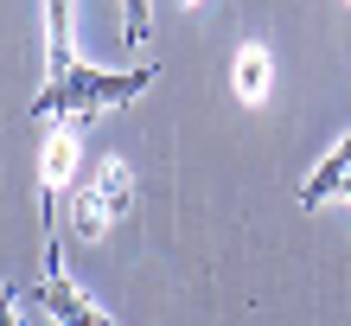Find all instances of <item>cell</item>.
I'll use <instances>...</instances> for the list:
<instances>
[{
  "mask_svg": "<svg viewBox=\"0 0 351 326\" xmlns=\"http://www.w3.org/2000/svg\"><path fill=\"white\" fill-rule=\"evenodd\" d=\"M154 77H160L154 65H134V71H90L84 58H77L64 77H45V84H38L32 115H38V121H90V115H102V109L134 103Z\"/></svg>",
  "mask_w": 351,
  "mask_h": 326,
  "instance_id": "cell-1",
  "label": "cell"
},
{
  "mask_svg": "<svg viewBox=\"0 0 351 326\" xmlns=\"http://www.w3.org/2000/svg\"><path fill=\"white\" fill-rule=\"evenodd\" d=\"M128 205H134V173L121 167V160H102V173H96L90 186L71 198V231L90 243V237L109 231V224L128 211Z\"/></svg>",
  "mask_w": 351,
  "mask_h": 326,
  "instance_id": "cell-2",
  "label": "cell"
},
{
  "mask_svg": "<svg viewBox=\"0 0 351 326\" xmlns=\"http://www.w3.org/2000/svg\"><path fill=\"white\" fill-rule=\"evenodd\" d=\"M32 301H38V307H45L58 326H115V320L102 314L96 301L77 288V281H64V275H45V281L32 288Z\"/></svg>",
  "mask_w": 351,
  "mask_h": 326,
  "instance_id": "cell-3",
  "label": "cell"
},
{
  "mask_svg": "<svg viewBox=\"0 0 351 326\" xmlns=\"http://www.w3.org/2000/svg\"><path fill=\"white\" fill-rule=\"evenodd\" d=\"M345 186H351V135H345L339 148L319 160L313 173H306V186H300V205H306V211H319L326 198H345Z\"/></svg>",
  "mask_w": 351,
  "mask_h": 326,
  "instance_id": "cell-4",
  "label": "cell"
},
{
  "mask_svg": "<svg viewBox=\"0 0 351 326\" xmlns=\"http://www.w3.org/2000/svg\"><path fill=\"white\" fill-rule=\"evenodd\" d=\"M77 65L71 51V0H45V77H64Z\"/></svg>",
  "mask_w": 351,
  "mask_h": 326,
  "instance_id": "cell-5",
  "label": "cell"
},
{
  "mask_svg": "<svg viewBox=\"0 0 351 326\" xmlns=\"http://www.w3.org/2000/svg\"><path fill=\"white\" fill-rule=\"evenodd\" d=\"M237 96L243 103H262L268 96V51L262 45H243V58H237Z\"/></svg>",
  "mask_w": 351,
  "mask_h": 326,
  "instance_id": "cell-6",
  "label": "cell"
},
{
  "mask_svg": "<svg viewBox=\"0 0 351 326\" xmlns=\"http://www.w3.org/2000/svg\"><path fill=\"white\" fill-rule=\"evenodd\" d=\"M121 13H128V45H147L154 38V0H121Z\"/></svg>",
  "mask_w": 351,
  "mask_h": 326,
  "instance_id": "cell-7",
  "label": "cell"
},
{
  "mask_svg": "<svg viewBox=\"0 0 351 326\" xmlns=\"http://www.w3.org/2000/svg\"><path fill=\"white\" fill-rule=\"evenodd\" d=\"M7 326H26V320H19V288L7 294Z\"/></svg>",
  "mask_w": 351,
  "mask_h": 326,
  "instance_id": "cell-8",
  "label": "cell"
},
{
  "mask_svg": "<svg viewBox=\"0 0 351 326\" xmlns=\"http://www.w3.org/2000/svg\"><path fill=\"white\" fill-rule=\"evenodd\" d=\"M179 7H198V0H179Z\"/></svg>",
  "mask_w": 351,
  "mask_h": 326,
  "instance_id": "cell-9",
  "label": "cell"
},
{
  "mask_svg": "<svg viewBox=\"0 0 351 326\" xmlns=\"http://www.w3.org/2000/svg\"><path fill=\"white\" fill-rule=\"evenodd\" d=\"M345 198H351V186H345Z\"/></svg>",
  "mask_w": 351,
  "mask_h": 326,
  "instance_id": "cell-10",
  "label": "cell"
}]
</instances>
